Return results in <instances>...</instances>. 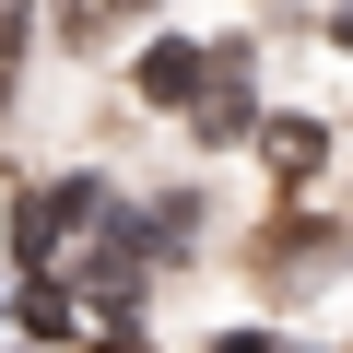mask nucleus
<instances>
[{
	"label": "nucleus",
	"mask_w": 353,
	"mask_h": 353,
	"mask_svg": "<svg viewBox=\"0 0 353 353\" xmlns=\"http://www.w3.org/2000/svg\"><path fill=\"white\" fill-rule=\"evenodd\" d=\"M141 94H201V48H153L141 59Z\"/></svg>",
	"instance_id": "nucleus-4"
},
{
	"label": "nucleus",
	"mask_w": 353,
	"mask_h": 353,
	"mask_svg": "<svg viewBox=\"0 0 353 353\" xmlns=\"http://www.w3.org/2000/svg\"><path fill=\"white\" fill-rule=\"evenodd\" d=\"M141 12H153V0H59V36H71V48H106V36L141 24Z\"/></svg>",
	"instance_id": "nucleus-3"
},
{
	"label": "nucleus",
	"mask_w": 353,
	"mask_h": 353,
	"mask_svg": "<svg viewBox=\"0 0 353 353\" xmlns=\"http://www.w3.org/2000/svg\"><path fill=\"white\" fill-rule=\"evenodd\" d=\"M259 153H271V176H318L330 130H318V118H259Z\"/></svg>",
	"instance_id": "nucleus-2"
},
{
	"label": "nucleus",
	"mask_w": 353,
	"mask_h": 353,
	"mask_svg": "<svg viewBox=\"0 0 353 353\" xmlns=\"http://www.w3.org/2000/svg\"><path fill=\"white\" fill-rule=\"evenodd\" d=\"M24 12L36 0H0V94H12V71H24Z\"/></svg>",
	"instance_id": "nucleus-5"
},
{
	"label": "nucleus",
	"mask_w": 353,
	"mask_h": 353,
	"mask_svg": "<svg viewBox=\"0 0 353 353\" xmlns=\"http://www.w3.org/2000/svg\"><path fill=\"white\" fill-rule=\"evenodd\" d=\"M201 141H248V48L201 59Z\"/></svg>",
	"instance_id": "nucleus-1"
}]
</instances>
